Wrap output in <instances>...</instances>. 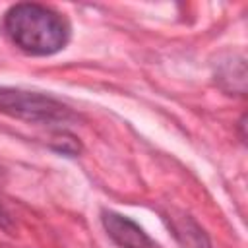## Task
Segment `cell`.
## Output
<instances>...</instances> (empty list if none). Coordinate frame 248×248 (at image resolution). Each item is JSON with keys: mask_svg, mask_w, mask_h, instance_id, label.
<instances>
[{"mask_svg": "<svg viewBox=\"0 0 248 248\" xmlns=\"http://www.w3.org/2000/svg\"><path fill=\"white\" fill-rule=\"evenodd\" d=\"M8 41L29 56H50L70 41L68 19L48 6L35 2L14 4L2 17Z\"/></svg>", "mask_w": 248, "mask_h": 248, "instance_id": "cell-1", "label": "cell"}, {"mask_svg": "<svg viewBox=\"0 0 248 248\" xmlns=\"http://www.w3.org/2000/svg\"><path fill=\"white\" fill-rule=\"evenodd\" d=\"M0 112L43 126H66L78 120V114L62 101L37 91L0 87Z\"/></svg>", "mask_w": 248, "mask_h": 248, "instance_id": "cell-2", "label": "cell"}, {"mask_svg": "<svg viewBox=\"0 0 248 248\" xmlns=\"http://www.w3.org/2000/svg\"><path fill=\"white\" fill-rule=\"evenodd\" d=\"M101 223L108 238L120 248H157L149 234L130 217L116 211H103Z\"/></svg>", "mask_w": 248, "mask_h": 248, "instance_id": "cell-3", "label": "cell"}, {"mask_svg": "<svg viewBox=\"0 0 248 248\" xmlns=\"http://www.w3.org/2000/svg\"><path fill=\"white\" fill-rule=\"evenodd\" d=\"M170 221V229L176 236V240L180 242L182 248H211L207 236L203 234L202 227L190 217L180 213L178 217L174 213H170L169 217H165Z\"/></svg>", "mask_w": 248, "mask_h": 248, "instance_id": "cell-4", "label": "cell"}, {"mask_svg": "<svg viewBox=\"0 0 248 248\" xmlns=\"http://www.w3.org/2000/svg\"><path fill=\"white\" fill-rule=\"evenodd\" d=\"M215 81L221 89L227 93L244 95L246 91V64L244 58H231L229 62H223L219 70L215 72Z\"/></svg>", "mask_w": 248, "mask_h": 248, "instance_id": "cell-5", "label": "cell"}, {"mask_svg": "<svg viewBox=\"0 0 248 248\" xmlns=\"http://www.w3.org/2000/svg\"><path fill=\"white\" fill-rule=\"evenodd\" d=\"M50 147H52L54 151H58V153H62V155H70V157H74V155H78V153L81 151L79 141H78L74 136L64 134V132L52 140Z\"/></svg>", "mask_w": 248, "mask_h": 248, "instance_id": "cell-6", "label": "cell"}, {"mask_svg": "<svg viewBox=\"0 0 248 248\" xmlns=\"http://www.w3.org/2000/svg\"><path fill=\"white\" fill-rule=\"evenodd\" d=\"M0 229H10V215L0 205Z\"/></svg>", "mask_w": 248, "mask_h": 248, "instance_id": "cell-7", "label": "cell"}]
</instances>
